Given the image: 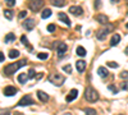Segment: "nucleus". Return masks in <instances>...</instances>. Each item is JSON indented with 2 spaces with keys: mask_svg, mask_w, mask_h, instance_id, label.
I'll return each mask as SVG.
<instances>
[{
  "mask_svg": "<svg viewBox=\"0 0 128 115\" xmlns=\"http://www.w3.org/2000/svg\"><path fill=\"white\" fill-rule=\"evenodd\" d=\"M26 60L23 59V60H20V61H17V63H13V64H9V65H6L5 68H4V73L5 74H8V76H10V74H13V73H16L20 67H23V65H26Z\"/></svg>",
  "mask_w": 128,
  "mask_h": 115,
  "instance_id": "1",
  "label": "nucleus"
},
{
  "mask_svg": "<svg viewBox=\"0 0 128 115\" xmlns=\"http://www.w3.org/2000/svg\"><path fill=\"white\" fill-rule=\"evenodd\" d=\"M37 97L41 102H48L49 99H50V96L48 95V93H45L44 91H37Z\"/></svg>",
  "mask_w": 128,
  "mask_h": 115,
  "instance_id": "11",
  "label": "nucleus"
},
{
  "mask_svg": "<svg viewBox=\"0 0 128 115\" xmlns=\"http://www.w3.org/2000/svg\"><path fill=\"white\" fill-rule=\"evenodd\" d=\"M106 65L112 67V68H118V64H116L115 61H108V63H106Z\"/></svg>",
  "mask_w": 128,
  "mask_h": 115,
  "instance_id": "30",
  "label": "nucleus"
},
{
  "mask_svg": "<svg viewBox=\"0 0 128 115\" xmlns=\"http://www.w3.org/2000/svg\"><path fill=\"white\" fill-rule=\"evenodd\" d=\"M84 99L88 102H96L99 100V93L94 87H87L84 91Z\"/></svg>",
  "mask_w": 128,
  "mask_h": 115,
  "instance_id": "2",
  "label": "nucleus"
},
{
  "mask_svg": "<svg viewBox=\"0 0 128 115\" xmlns=\"http://www.w3.org/2000/svg\"><path fill=\"white\" fill-rule=\"evenodd\" d=\"M126 27H127V28H128V23H127V24H126Z\"/></svg>",
  "mask_w": 128,
  "mask_h": 115,
  "instance_id": "44",
  "label": "nucleus"
},
{
  "mask_svg": "<svg viewBox=\"0 0 128 115\" xmlns=\"http://www.w3.org/2000/svg\"><path fill=\"white\" fill-rule=\"evenodd\" d=\"M58 17H59V20H60V22L66 23L67 26H70V19L67 17V14H66V13H59V14H58Z\"/></svg>",
  "mask_w": 128,
  "mask_h": 115,
  "instance_id": "15",
  "label": "nucleus"
},
{
  "mask_svg": "<svg viewBox=\"0 0 128 115\" xmlns=\"http://www.w3.org/2000/svg\"><path fill=\"white\" fill-rule=\"evenodd\" d=\"M51 4L54 6H63L66 4V0H51Z\"/></svg>",
  "mask_w": 128,
  "mask_h": 115,
  "instance_id": "20",
  "label": "nucleus"
},
{
  "mask_svg": "<svg viewBox=\"0 0 128 115\" xmlns=\"http://www.w3.org/2000/svg\"><path fill=\"white\" fill-rule=\"evenodd\" d=\"M34 104V100L30 95H26L23 99H20L19 102H18V106H28V105H32Z\"/></svg>",
  "mask_w": 128,
  "mask_h": 115,
  "instance_id": "6",
  "label": "nucleus"
},
{
  "mask_svg": "<svg viewBox=\"0 0 128 115\" xmlns=\"http://www.w3.org/2000/svg\"><path fill=\"white\" fill-rule=\"evenodd\" d=\"M63 70L66 72V73H68V74H70V73H72V65H64L63 67Z\"/></svg>",
  "mask_w": 128,
  "mask_h": 115,
  "instance_id": "27",
  "label": "nucleus"
},
{
  "mask_svg": "<svg viewBox=\"0 0 128 115\" xmlns=\"http://www.w3.org/2000/svg\"><path fill=\"white\" fill-rule=\"evenodd\" d=\"M101 6V1L100 0H95V9H99Z\"/></svg>",
  "mask_w": 128,
  "mask_h": 115,
  "instance_id": "36",
  "label": "nucleus"
},
{
  "mask_svg": "<svg viewBox=\"0 0 128 115\" xmlns=\"http://www.w3.org/2000/svg\"><path fill=\"white\" fill-rule=\"evenodd\" d=\"M48 31L49 32H54L55 31V24H49L48 26Z\"/></svg>",
  "mask_w": 128,
  "mask_h": 115,
  "instance_id": "33",
  "label": "nucleus"
},
{
  "mask_svg": "<svg viewBox=\"0 0 128 115\" xmlns=\"http://www.w3.org/2000/svg\"><path fill=\"white\" fill-rule=\"evenodd\" d=\"M49 81L52 83L54 86H62L64 82H66V78H64L62 74H59V73H52V74H50L49 77Z\"/></svg>",
  "mask_w": 128,
  "mask_h": 115,
  "instance_id": "4",
  "label": "nucleus"
},
{
  "mask_svg": "<svg viewBox=\"0 0 128 115\" xmlns=\"http://www.w3.org/2000/svg\"><path fill=\"white\" fill-rule=\"evenodd\" d=\"M4 15H5L6 19H10V20L13 19V12L12 10H4Z\"/></svg>",
  "mask_w": 128,
  "mask_h": 115,
  "instance_id": "24",
  "label": "nucleus"
},
{
  "mask_svg": "<svg viewBox=\"0 0 128 115\" xmlns=\"http://www.w3.org/2000/svg\"><path fill=\"white\" fill-rule=\"evenodd\" d=\"M0 115H10V113H9V111H4V113H2Z\"/></svg>",
  "mask_w": 128,
  "mask_h": 115,
  "instance_id": "40",
  "label": "nucleus"
},
{
  "mask_svg": "<svg viewBox=\"0 0 128 115\" xmlns=\"http://www.w3.org/2000/svg\"><path fill=\"white\" fill-rule=\"evenodd\" d=\"M14 40H16L14 33H8V35L5 36V42H13Z\"/></svg>",
  "mask_w": 128,
  "mask_h": 115,
  "instance_id": "23",
  "label": "nucleus"
},
{
  "mask_svg": "<svg viewBox=\"0 0 128 115\" xmlns=\"http://www.w3.org/2000/svg\"><path fill=\"white\" fill-rule=\"evenodd\" d=\"M22 27H23L24 29H27V31L34 29V27H35V19H31V18L26 19L24 22H23V24H22Z\"/></svg>",
  "mask_w": 128,
  "mask_h": 115,
  "instance_id": "7",
  "label": "nucleus"
},
{
  "mask_svg": "<svg viewBox=\"0 0 128 115\" xmlns=\"http://www.w3.org/2000/svg\"><path fill=\"white\" fill-rule=\"evenodd\" d=\"M26 15H27V12H26V10H22V12L19 13V19H23Z\"/></svg>",
  "mask_w": 128,
  "mask_h": 115,
  "instance_id": "35",
  "label": "nucleus"
},
{
  "mask_svg": "<svg viewBox=\"0 0 128 115\" xmlns=\"http://www.w3.org/2000/svg\"><path fill=\"white\" fill-rule=\"evenodd\" d=\"M41 17L44 19L51 17V9H44V10H42V13H41Z\"/></svg>",
  "mask_w": 128,
  "mask_h": 115,
  "instance_id": "19",
  "label": "nucleus"
},
{
  "mask_svg": "<svg viewBox=\"0 0 128 115\" xmlns=\"http://www.w3.org/2000/svg\"><path fill=\"white\" fill-rule=\"evenodd\" d=\"M69 13L74 14V15H82L83 10H82V6H78V5H73L69 8Z\"/></svg>",
  "mask_w": 128,
  "mask_h": 115,
  "instance_id": "8",
  "label": "nucleus"
},
{
  "mask_svg": "<svg viewBox=\"0 0 128 115\" xmlns=\"http://www.w3.org/2000/svg\"><path fill=\"white\" fill-rule=\"evenodd\" d=\"M84 113H86V115H96V111L91 108H86L84 109Z\"/></svg>",
  "mask_w": 128,
  "mask_h": 115,
  "instance_id": "25",
  "label": "nucleus"
},
{
  "mask_svg": "<svg viewBox=\"0 0 128 115\" xmlns=\"http://www.w3.org/2000/svg\"><path fill=\"white\" fill-rule=\"evenodd\" d=\"M42 5H44V0H31L28 4V8L32 12H38Z\"/></svg>",
  "mask_w": 128,
  "mask_h": 115,
  "instance_id": "5",
  "label": "nucleus"
},
{
  "mask_svg": "<svg viewBox=\"0 0 128 115\" xmlns=\"http://www.w3.org/2000/svg\"><path fill=\"white\" fill-rule=\"evenodd\" d=\"M5 3H6L9 6H14V4H16V0H5Z\"/></svg>",
  "mask_w": 128,
  "mask_h": 115,
  "instance_id": "34",
  "label": "nucleus"
},
{
  "mask_svg": "<svg viewBox=\"0 0 128 115\" xmlns=\"http://www.w3.org/2000/svg\"><path fill=\"white\" fill-rule=\"evenodd\" d=\"M28 81V74H24V73H20V74L18 76V82L20 83V85H24V83Z\"/></svg>",
  "mask_w": 128,
  "mask_h": 115,
  "instance_id": "17",
  "label": "nucleus"
},
{
  "mask_svg": "<svg viewBox=\"0 0 128 115\" xmlns=\"http://www.w3.org/2000/svg\"><path fill=\"white\" fill-rule=\"evenodd\" d=\"M76 53H77L78 56H84L86 55V50H84V47H82V46H78L77 50H76Z\"/></svg>",
  "mask_w": 128,
  "mask_h": 115,
  "instance_id": "21",
  "label": "nucleus"
},
{
  "mask_svg": "<svg viewBox=\"0 0 128 115\" xmlns=\"http://www.w3.org/2000/svg\"><path fill=\"white\" fill-rule=\"evenodd\" d=\"M120 87H122V90H124V91H128V81H124V82H122Z\"/></svg>",
  "mask_w": 128,
  "mask_h": 115,
  "instance_id": "29",
  "label": "nucleus"
},
{
  "mask_svg": "<svg viewBox=\"0 0 128 115\" xmlns=\"http://www.w3.org/2000/svg\"><path fill=\"white\" fill-rule=\"evenodd\" d=\"M35 76H36L35 69H30V70H28V77H30V78H34Z\"/></svg>",
  "mask_w": 128,
  "mask_h": 115,
  "instance_id": "31",
  "label": "nucleus"
},
{
  "mask_svg": "<svg viewBox=\"0 0 128 115\" xmlns=\"http://www.w3.org/2000/svg\"><path fill=\"white\" fill-rule=\"evenodd\" d=\"M37 58H38L40 60H46V59L49 58V55H48L46 53H40V54L37 55Z\"/></svg>",
  "mask_w": 128,
  "mask_h": 115,
  "instance_id": "26",
  "label": "nucleus"
},
{
  "mask_svg": "<svg viewBox=\"0 0 128 115\" xmlns=\"http://www.w3.org/2000/svg\"><path fill=\"white\" fill-rule=\"evenodd\" d=\"M95 19L98 20L99 23H101V24H108V22H109V18L106 15H104V14H98L95 17Z\"/></svg>",
  "mask_w": 128,
  "mask_h": 115,
  "instance_id": "12",
  "label": "nucleus"
},
{
  "mask_svg": "<svg viewBox=\"0 0 128 115\" xmlns=\"http://www.w3.org/2000/svg\"><path fill=\"white\" fill-rule=\"evenodd\" d=\"M120 77H122V78H126V79H127V78H128V72H127V70L122 72V73H120Z\"/></svg>",
  "mask_w": 128,
  "mask_h": 115,
  "instance_id": "37",
  "label": "nucleus"
},
{
  "mask_svg": "<svg viewBox=\"0 0 128 115\" xmlns=\"http://www.w3.org/2000/svg\"><path fill=\"white\" fill-rule=\"evenodd\" d=\"M119 41H120V36L119 35H113V37L110 38V45L115 46V45L119 44Z\"/></svg>",
  "mask_w": 128,
  "mask_h": 115,
  "instance_id": "18",
  "label": "nucleus"
},
{
  "mask_svg": "<svg viewBox=\"0 0 128 115\" xmlns=\"http://www.w3.org/2000/svg\"><path fill=\"white\" fill-rule=\"evenodd\" d=\"M19 56V51L18 50H9V58L12 59H16Z\"/></svg>",
  "mask_w": 128,
  "mask_h": 115,
  "instance_id": "22",
  "label": "nucleus"
},
{
  "mask_svg": "<svg viewBox=\"0 0 128 115\" xmlns=\"http://www.w3.org/2000/svg\"><path fill=\"white\" fill-rule=\"evenodd\" d=\"M76 68L80 73H83L84 70H86V61H83V60H78L76 63Z\"/></svg>",
  "mask_w": 128,
  "mask_h": 115,
  "instance_id": "14",
  "label": "nucleus"
},
{
  "mask_svg": "<svg viewBox=\"0 0 128 115\" xmlns=\"http://www.w3.org/2000/svg\"><path fill=\"white\" fill-rule=\"evenodd\" d=\"M17 93V88L13 87V86H8L4 88V95L5 96H14Z\"/></svg>",
  "mask_w": 128,
  "mask_h": 115,
  "instance_id": "10",
  "label": "nucleus"
},
{
  "mask_svg": "<svg viewBox=\"0 0 128 115\" xmlns=\"http://www.w3.org/2000/svg\"><path fill=\"white\" fill-rule=\"evenodd\" d=\"M56 50H58V55H59V56H63V54H66V51L68 50V47H67V45L64 44V42H60V44L58 45Z\"/></svg>",
  "mask_w": 128,
  "mask_h": 115,
  "instance_id": "13",
  "label": "nucleus"
},
{
  "mask_svg": "<svg viewBox=\"0 0 128 115\" xmlns=\"http://www.w3.org/2000/svg\"><path fill=\"white\" fill-rule=\"evenodd\" d=\"M5 60V58H4V54L2 53V51H0V63H3Z\"/></svg>",
  "mask_w": 128,
  "mask_h": 115,
  "instance_id": "39",
  "label": "nucleus"
},
{
  "mask_svg": "<svg viewBox=\"0 0 128 115\" xmlns=\"http://www.w3.org/2000/svg\"><path fill=\"white\" fill-rule=\"evenodd\" d=\"M20 42L24 44L26 46H30V45H28V40H27V37H26V36H20Z\"/></svg>",
  "mask_w": 128,
  "mask_h": 115,
  "instance_id": "28",
  "label": "nucleus"
},
{
  "mask_svg": "<svg viewBox=\"0 0 128 115\" xmlns=\"http://www.w3.org/2000/svg\"><path fill=\"white\" fill-rule=\"evenodd\" d=\"M42 76H44V73H38V74H36V76H35V78H36V79H41V78H42Z\"/></svg>",
  "mask_w": 128,
  "mask_h": 115,
  "instance_id": "38",
  "label": "nucleus"
},
{
  "mask_svg": "<svg viewBox=\"0 0 128 115\" xmlns=\"http://www.w3.org/2000/svg\"><path fill=\"white\" fill-rule=\"evenodd\" d=\"M98 74H99L101 78H106V77L109 76V72H108V69H106V68L100 67V68L98 69Z\"/></svg>",
  "mask_w": 128,
  "mask_h": 115,
  "instance_id": "16",
  "label": "nucleus"
},
{
  "mask_svg": "<svg viewBox=\"0 0 128 115\" xmlns=\"http://www.w3.org/2000/svg\"><path fill=\"white\" fill-rule=\"evenodd\" d=\"M63 115H72L70 113H66V114H63Z\"/></svg>",
  "mask_w": 128,
  "mask_h": 115,
  "instance_id": "42",
  "label": "nucleus"
},
{
  "mask_svg": "<svg viewBox=\"0 0 128 115\" xmlns=\"http://www.w3.org/2000/svg\"><path fill=\"white\" fill-rule=\"evenodd\" d=\"M77 96H78V91L74 88V90H72V91L69 92V95L66 97V101H67V102H72V101H74V100L77 99Z\"/></svg>",
  "mask_w": 128,
  "mask_h": 115,
  "instance_id": "9",
  "label": "nucleus"
},
{
  "mask_svg": "<svg viewBox=\"0 0 128 115\" xmlns=\"http://www.w3.org/2000/svg\"><path fill=\"white\" fill-rule=\"evenodd\" d=\"M110 1H112L113 4H116V3H119V1H120V0H110Z\"/></svg>",
  "mask_w": 128,
  "mask_h": 115,
  "instance_id": "41",
  "label": "nucleus"
},
{
  "mask_svg": "<svg viewBox=\"0 0 128 115\" xmlns=\"http://www.w3.org/2000/svg\"><path fill=\"white\" fill-rule=\"evenodd\" d=\"M108 88H109V91H112L113 93H118V90H116V88H115V86H113V85L108 86Z\"/></svg>",
  "mask_w": 128,
  "mask_h": 115,
  "instance_id": "32",
  "label": "nucleus"
},
{
  "mask_svg": "<svg viewBox=\"0 0 128 115\" xmlns=\"http://www.w3.org/2000/svg\"><path fill=\"white\" fill-rule=\"evenodd\" d=\"M126 54H128V47L126 49Z\"/></svg>",
  "mask_w": 128,
  "mask_h": 115,
  "instance_id": "43",
  "label": "nucleus"
},
{
  "mask_svg": "<svg viewBox=\"0 0 128 115\" xmlns=\"http://www.w3.org/2000/svg\"><path fill=\"white\" fill-rule=\"evenodd\" d=\"M119 115H122V114H119Z\"/></svg>",
  "mask_w": 128,
  "mask_h": 115,
  "instance_id": "45",
  "label": "nucleus"
},
{
  "mask_svg": "<svg viewBox=\"0 0 128 115\" xmlns=\"http://www.w3.org/2000/svg\"><path fill=\"white\" fill-rule=\"evenodd\" d=\"M113 26L112 24H106V26H104V27H101L98 32H96V37H98V40L99 41H104L105 38H106V36H108L112 31H113Z\"/></svg>",
  "mask_w": 128,
  "mask_h": 115,
  "instance_id": "3",
  "label": "nucleus"
}]
</instances>
